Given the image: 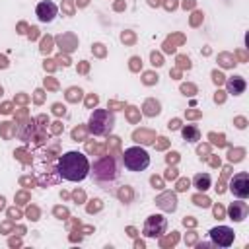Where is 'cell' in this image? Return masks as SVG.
<instances>
[{
	"instance_id": "6da1fadb",
	"label": "cell",
	"mask_w": 249,
	"mask_h": 249,
	"mask_svg": "<svg viewBox=\"0 0 249 249\" xmlns=\"http://www.w3.org/2000/svg\"><path fill=\"white\" fill-rule=\"evenodd\" d=\"M56 171L64 181L78 183V181H84L89 175V161H88L86 154L72 150V152H66L58 158Z\"/></svg>"
},
{
	"instance_id": "7a4b0ae2",
	"label": "cell",
	"mask_w": 249,
	"mask_h": 249,
	"mask_svg": "<svg viewBox=\"0 0 249 249\" xmlns=\"http://www.w3.org/2000/svg\"><path fill=\"white\" fill-rule=\"evenodd\" d=\"M89 173L93 175V181L101 189H113V185L117 183V179L121 175L119 160L113 156H103L93 163V167L89 165Z\"/></svg>"
},
{
	"instance_id": "3957f363",
	"label": "cell",
	"mask_w": 249,
	"mask_h": 249,
	"mask_svg": "<svg viewBox=\"0 0 249 249\" xmlns=\"http://www.w3.org/2000/svg\"><path fill=\"white\" fill-rule=\"evenodd\" d=\"M115 128V113L109 109H95L89 115L88 121V130L93 136H107Z\"/></svg>"
},
{
	"instance_id": "277c9868",
	"label": "cell",
	"mask_w": 249,
	"mask_h": 249,
	"mask_svg": "<svg viewBox=\"0 0 249 249\" xmlns=\"http://www.w3.org/2000/svg\"><path fill=\"white\" fill-rule=\"evenodd\" d=\"M123 165L132 171V173H138V171H144L148 165H150V156L144 148L140 146H130L123 152V158H121Z\"/></svg>"
},
{
	"instance_id": "5b68a950",
	"label": "cell",
	"mask_w": 249,
	"mask_h": 249,
	"mask_svg": "<svg viewBox=\"0 0 249 249\" xmlns=\"http://www.w3.org/2000/svg\"><path fill=\"white\" fill-rule=\"evenodd\" d=\"M165 230H167V220L161 214H152L146 218L142 233H144V237H160L165 233Z\"/></svg>"
},
{
	"instance_id": "8992f818",
	"label": "cell",
	"mask_w": 249,
	"mask_h": 249,
	"mask_svg": "<svg viewBox=\"0 0 249 249\" xmlns=\"http://www.w3.org/2000/svg\"><path fill=\"white\" fill-rule=\"evenodd\" d=\"M208 235H210L212 245H216V247H230L233 243V239H235L233 230L228 228V226H216V228H212L208 231Z\"/></svg>"
},
{
	"instance_id": "52a82bcc",
	"label": "cell",
	"mask_w": 249,
	"mask_h": 249,
	"mask_svg": "<svg viewBox=\"0 0 249 249\" xmlns=\"http://www.w3.org/2000/svg\"><path fill=\"white\" fill-rule=\"evenodd\" d=\"M230 193L235 198H247L249 196V173L239 171L230 181Z\"/></svg>"
},
{
	"instance_id": "ba28073f",
	"label": "cell",
	"mask_w": 249,
	"mask_h": 249,
	"mask_svg": "<svg viewBox=\"0 0 249 249\" xmlns=\"http://www.w3.org/2000/svg\"><path fill=\"white\" fill-rule=\"evenodd\" d=\"M35 14H37V19L43 21V23H51L56 16H58V6L51 0H43L37 4L35 8Z\"/></svg>"
},
{
	"instance_id": "9c48e42d",
	"label": "cell",
	"mask_w": 249,
	"mask_h": 249,
	"mask_svg": "<svg viewBox=\"0 0 249 249\" xmlns=\"http://www.w3.org/2000/svg\"><path fill=\"white\" fill-rule=\"evenodd\" d=\"M247 212H249V208H247V202H243V198H239L228 206V216L231 222H243L247 218Z\"/></svg>"
},
{
	"instance_id": "30bf717a",
	"label": "cell",
	"mask_w": 249,
	"mask_h": 249,
	"mask_svg": "<svg viewBox=\"0 0 249 249\" xmlns=\"http://www.w3.org/2000/svg\"><path fill=\"white\" fill-rule=\"evenodd\" d=\"M245 88H247V84L241 76H231V78L226 80V89H228L230 95H239V93L245 91Z\"/></svg>"
},
{
	"instance_id": "8fae6325",
	"label": "cell",
	"mask_w": 249,
	"mask_h": 249,
	"mask_svg": "<svg viewBox=\"0 0 249 249\" xmlns=\"http://www.w3.org/2000/svg\"><path fill=\"white\" fill-rule=\"evenodd\" d=\"M193 185H195V189H198V191H208L210 185H212V179H210L208 173H198V175L193 177Z\"/></svg>"
},
{
	"instance_id": "7c38bea8",
	"label": "cell",
	"mask_w": 249,
	"mask_h": 249,
	"mask_svg": "<svg viewBox=\"0 0 249 249\" xmlns=\"http://www.w3.org/2000/svg\"><path fill=\"white\" fill-rule=\"evenodd\" d=\"M181 134H183V138L189 140V142H198V140H200V130H198L196 126H193V124L183 126V128H181Z\"/></svg>"
}]
</instances>
